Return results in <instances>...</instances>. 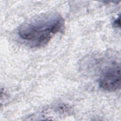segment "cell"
Instances as JSON below:
<instances>
[{
	"instance_id": "1",
	"label": "cell",
	"mask_w": 121,
	"mask_h": 121,
	"mask_svg": "<svg viewBox=\"0 0 121 121\" xmlns=\"http://www.w3.org/2000/svg\"><path fill=\"white\" fill-rule=\"evenodd\" d=\"M60 15L51 13L42 14L28 20L19 27L18 35L26 43L33 47L46 45L64 26Z\"/></svg>"
},
{
	"instance_id": "2",
	"label": "cell",
	"mask_w": 121,
	"mask_h": 121,
	"mask_svg": "<svg viewBox=\"0 0 121 121\" xmlns=\"http://www.w3.org/2000/svg\"><path fill=\"white\" fill-rule=\"evenodd\" d=\"M99 86L104 90L114 91L121 87L120 66L113 63L102 72L99 81Z\"/></svg>"
},
{
	"instance_id": "3",
	"label": "cell",
	"mask_w": 121,
	"mask_h": 121,
	"mask_svg": "<svg viewBox=\"0 0 121 121\" xmlns=\"http://www.w3.org/2000/svg\"><path fill=\"white\" fill-rule=\"evenodd\" d=\"M113 25L115 27H119L120 26V16L119 17L115 19L113 22Z\"/></svg>"
}]
</instances>
